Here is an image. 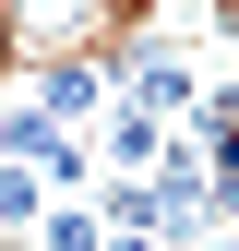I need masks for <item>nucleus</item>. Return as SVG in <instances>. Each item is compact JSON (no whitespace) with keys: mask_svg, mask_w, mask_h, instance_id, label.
<instances>
[{"mask_svg":"<svg viewBox=\"0 0 239 251\" xmlns=\"http://www.w3.org/2000/svg\"><path fill=\"white\" fill-rule=\"evenodd\" d=\"M96 251H167V239H156V227H108Z\"/></svg>","mask_w":239,"mask_h":251,"instance_id":"nucleus-4","label":"nucleus"},{"mask_svg":"<svg viewBox=\"0 0 239 251\" xmlns=\"http://www.w3.org/2000/svg\"><path fill=\"white\" fill-rule=\"evenodd\" d=\"M36 227H48V179L0 155V239H36Z\"/></svg>","mask_w":239,"mask_h":251,"instance_id":"nucleus-3","label":"nucleus"},{"mask_svg":"<svg viewBox=\"0 0 239 251\" xmlns=\"http://www.w3.org/2000/svg\"><path fill=\"white\" fill-rule=\"evenodd\" d=\"M203 36H227V48H239V0H215V12H203Z\"/></svg>","mask_w":239,"mask_h":251,"instance_id":"nucleus-5","label":"nucleus"},{"mask_svg":"<svg viewBox=\"0 0 239 251\" xmlns=\"http://www.w3.org/2000/svg\"><path fill=\"white\" fill-rule=\"evenodd\" d=\"M84 144H96V168H108V179H156L167 155H179V132H167V120H143V108H120V96H108V120H96Z\"/></svg>","mask_w":239,"mask_h":251,"instance_id":"nucleus-2","label":"nucleus"},{"mask_svg":"<svg viewBox=\"0 0 239 251\" xmlns=\"http://www.w3.org/2000/svg\"><path fill=\"white\" fill-rule=\"evenodd\" d=\"M12 96H36L60 132H96L108 120V48H36V60H12Z\"/></svg>","mask_w":239,"mask_h":251,"instance_id":"nucleus-1","label":"nucleus"}]
</instances>
